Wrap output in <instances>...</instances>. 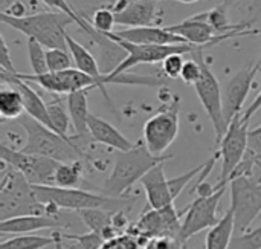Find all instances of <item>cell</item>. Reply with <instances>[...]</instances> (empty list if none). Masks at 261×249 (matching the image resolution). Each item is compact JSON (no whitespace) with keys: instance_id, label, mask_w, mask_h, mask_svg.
<instances>
[{"instance_id":"6da1fadb","label":"cell","mask_w":261,"mask_h":249,"mask_svg":"<svg viewBox=\"0 0 261 249\" xmlns=\"http://www.w3.org/2000/svg\"><path fill=\"white\" fill-rule=\"evenodd\" d=\"M168 159H171V155L156 156L150 153L142 141L135 144L132 150L118 152L112 173L102 185L104 194L112 197H127V193L136 182H141L153 167Z\"/></svg>"},{"instance_id":"7a4b0ae2","label":"cell","mask_w":261,"mask_h":249,"mask_svg":"<svg viewBox=\"0 0 261 249\" xmlns=\"http://www.w3.org/2000/svg\"><path fill=\"white\" fill-rule=\"evenodd\" d=\"M17 121L26 133V142L20 148L21 152L50 158L58 162L86 161V164L90 165L89 155L83 148H80L73 142V139L61 136L60 133L38 122L29 115L20 116Z\"/></svg>"},{"instance_id":"3957f363","label":"cell","mask_w":261,"mask_h":249,"mask_svg":"<svg viewBox=\"0 0 261 249\" xmlns=\"http://www.w3.org/2000/svg\"><path fill=\"white\" fill-rule=\"evenodd\" d=\"M32 188L40 204H54L61 210L73 213L89 208H104L127 213L135 202V197H112L83 188H60L55 185H32Z\"/></svg>"},{"instance_id":"277c9868","label":"cell","mask_w":261,"mask_h":249,"mask_svg":"<svg viewBox=\"0 0 261 249\" xmlns=\"http://www.w3.org/2000/svg\"><path fill=\"white\" fill-rule=\"evenodd\" d=\"M2 23L34 38L47 49H67V26L76 23L73 17L60 11L37 12L24 17H12L0 12Z\"/></svg>"},{"instance_id":"5b68a950","label":"cell","mask_w":261,"mask_h":249,"mask_svg":"<svg viewBox=\"0 0 261 249\" xmlns=\"http://www.w3.org/2000/svg\"><path fill=\"white\" fill-rule=\"evenodd\" d=\"M47 214L46 207L34 194L32 185L12 165L2 161L0 168V217L2 220L28 216Z\"/></svg>"},{"instance_id":"8992f818","label":"cell","mask_w":261,"mask_h":249,"mask_svg":"<svg viewBox=\"0 0 261 249\" xmlns=\"http://www.w3.org/2000/svg\"><path fill=\"white\" fill-rule=\"evenodd\" d=\"M203 46H197L191 54L193 57L200 63V78L199 81L194 84V90L197 93L199 101L202 103L213 127H214V133H216V144L219 147L222 138L225 136L226 130H228V124L225 121V115H223V101H222V89L219 84V80L216 78L214 72L211 70L210 64L205 61V55H203Z\"/></svg>"},{"instance_id":"52a82bcc","label":"cell","mask_w":261,"mask_h":249,"mask_svg":"<svg viewBox=\"0 0 261 249\" xmlns=\"http://www.w3.org/2000/svg\"><path fill=\"white\" fill-rule=\"evenodd\" d=\"M229 191L236 234H243L261 217V181L252 176L236 178L229 182Z\"/></svg>"},{"instance_id":"ba28073f","label":"cell","mask_w":261,"mask_h":249,"mask_svg":"<svg viewBox=\"0 0 261 249\" xmlns=\"http://www.w3.org/2000/svg\"><path fill=\"white\" fill-rule=\"evenodd\" d=\"M179 109L180 99L176 96L167 107L156 112L144 124L142 142L156 156H164L168 147L179 135Z\"/></svg>"},{"instance_id":"9c48e42d","label":"cell","mask_w":261,"mask_h":249,"mask_svg":"<svg viewBox=\"0 0 261 249\" xmlns=\"http://www.w3.org/2000/svg\"><path fill=\"white\" fill-rule=\"evenodd\" d=\"M228 187H220L216 191L197 196L184 211V220H182V230H180V240L185 243L196 234L211 230L216 227L222 217H219V205L222 197L225 196Z\"/></svg>"},{"instance_id":"30bf717a","label":"cell","mask_w":261,"mask_h":249,"mask_svg":"<svg viewBox=\"0 0 261 249\" xmlns=\"http://www.w3.org/2000/svg\"><path fill=\"white\" fill-rule=\"evenodd\" d=\"M248 133L249 122L245 121L242 115L236 116L228 126V130L219 144V155L222 158V173L216 184L217 188L229 185L232 173L245 159L248 152Z\"/></svg>"},{"instance_id":"8fae6325","label":"cell","mask_w":261,"mask_h":249,"mask_svg":"<svg viewBox=\"0 0 261 249\" xmlns=\"http://www.w3.org/2000/svg\"><path fill=\"white\" fill-rule=\"evenodd\" d=\"M182 214H179L174 208V205H168L161 210L150 208L141 217L130 225L127 230V234L133 236L141 248L153 239L159 236H173V237H180V230H182Z\"/></svg>"},{"instance_id":"7c38bea8","label":"cell","mask_w":261,"mask_h":249,"mask_svg":"<svg viewBox=\"0 0 261 249\" xmlns=\"http://www.w3.org/2000/svg\"><path fill=\"white\" fill-rule=\"evenodd\" d=\"M0 159L18 170L31 185H54L58 161L14 150L5 142L0 145Z\"/></svg>"},{"instance_id":"4fadbf2b","label":"cell","mask_w":261,"mask_h":249,"mask_svg":"<svg viewBox=\"0 0 261 249\" xmlns=\"http://www.w3.org/2000/svg\"><path fill=\"white\" fill-rule=\"evenodd\" d=\"M107 37L118 41L128 52L127 58L121 63V66L110 77H116L124 72H128L132 67L139 66V64L161 63L173 54H191L197 47L194 44H135V43L119 40L113 37L112 34H109Z\"/></svg>"},{"instance_id":"5bb4252c","label":"cell","mask_w":261,"mask_h":249,"mask_svg":"<svg viewBox=\"0 0 261 249\" xmlns=\"http://www.w3.org/2000/svg\"><path fill=\"white\" fill-rule=\"evenodd\" d=\"M260 69L261 63L248 64V66L242 67L225 84V87L222 90V101H223V115H225V121L228 126L231 124V121L236 116L243 115L245 101L251 92L252 83H254L257 73L260 72Z\"/></svg>"},{"instance_id":"9a60e30c","label":"cell","mask_w":261,"mask_h":249,"mask_svg":"<svg viewBox=\"0 0 261 249\" xmlns=\"http://www.w3.org/2000/svg\"><path fill=\"white\" fill-rule=\"evenodd\" d=\"M66 211V210H64ZM75 222H81L80 216L75 213H61L60 216H49V214H28L18 216L12 219H6L0 222V233L2 236L11 234H34L41 230L57 231L58 228H73Z\"/></svg>"},{"instance_id":"2e32d148","label":"cell","mask_w":261,"mask_h":249,"mask_svg":"<svg viewBox=\"0 0 261 249\" xmlns=\"http://www.w3.org/2000/svg\"><path fill=\"white\" fill-rule=\"evenodd\" d=\"M168 31L184 37L190 44H194V46H203V47H208V46H214L226 38H231V37H237L236 34H229V35H222L208 20H206V14L205 11L203 12H199L184 21H179L176 24H171V26H167Z\"/></svg>"},{"instance_id":"e0dca14e","label":"cell","mask_w":261,"mask_h":249,"mask_svg":"<svg viewBox=\"0 0 261 249\" xmlns=\"http://www.w3.org/2000/svg\"><path fill=\"white\" fill-rule=\"evenodd\" d=\"M113 37L135 43V44H190L184 37L168 31V28L156 26H142V28H125L121 31L112 32Z\"/></svg>"},{"instance_id":"ac0fdd59","label":"cell","mask_w":261,"mask_h":249,"mask_svg":"<svg viewBox=\"0 0 261 249\" xmlns=\"http://www.w3.org/2000/svg\"><path fill=\"white\" fill-rule=\"evenodd\" d=\"M164 164L165 162L158 164L141 179V185L145 191L147 202L150 208H154V210H161L168 205H173L176 201L171 193L168 178L165 176Z\"/></svg>"},{"instance_id":"d6986e66","label":"cell","mask_w":261,"mask_h":249,"mask_svg":"<svg viewBox=\"0 0 261 249\" xmlns=\"http://www.w3.org/2000/svg\"><path fill=\"white\" fill-rule=\"evenodd\" d=\"M87 93H89V90H78V92L67 95V98H66L69 115L72 119V130H73L72 139L80 148H83V144L86 142V139L92 141L90 133H89L90 112H89Z\"/></svg>"},{"instance_id":"ffe728a7","label":"cell","mask_w":261,"mask_h":249,"mask_svg":"<svg viewBox=\"0 0 261 249\" xmlns=\"http://www.w3.org/2000/svg\"><path fill=\"white\" fill-rule=\"evenodd\" d=\"M158 3L159 0H138L127 5L122 11L115 12L116 24L127 28L156 26L159 21Z\"/></svg>"},{"instance_id":"44dd1931","label":"cell","mask_w":261,"mask_h":249,"mask_svg":"<svg viewBox=\"0 0 261 249\" xmlns=\"http://www.w3.org/2000/svg\"><path fill=\"white\" fill-rule=\"evenodd\" d=\"M89 133L93 142L107 145L116 152H127L135 147V144L125 138L113 124L92 113L89 116Z\"/></svg>"},{"instance_id":"7402d4cb","label":"cell","mask_w":261,"mask_h":249,"mask_svg":"<svg viewBox=\"0 0 261 249\" xmlns=\"http://www.w3.org/2000/svg\"><path fill=\"white\" fill-rule=\"evenodd\" d=\"M99 49V57H98V63H99V69L102 72V75H112L119 66L121 63L127 58L128 52L113 38L96 32L95 35L90 37Z\"/></svg>"},{"instance_id":"603a6c76","label":"cell","mask_w":261,"mask_h":249,"mask_svg":"<svg viewBox=\"0 0 261 249\" xmlns=\"http://www.w3.org/2000/svg\"><path fill=\"white\" fill-rule=\"evenodd\" d=\"M234 234H236L234 214L231 210H228L220 219V222L211 230H208L205 249H229Z\"/></svg>"},{"instance_id":"cb8c5ba5","label":"cell","mask_w":261,"mask_h":249,"mask_svg":"<svg viewBox=\"0 0 261 249\" xmlns=\"http://www.w3.org/2000/svg\"><path fill=\"white\" fill-rule=\"evenodd\" d=\"M24 103L21 93L9 84H3L0 90V116L3 121L6 119H18L23 116Z\"/></svg>"},{"instance_id":"d4e9b609","label":"cell","mask_w":261,"mask_h":249,"mask_svg":"<svg viewBox=\"0 0 261 249\" xmlns=\"http://www.w3.org/2000/svg\"><path fill=\"white\" fill-rule=\"evenodd\" d=\"M84 161L60 162L55 171L54 185L60 188H80L84 176Z\"/></svg>"},{"instance_id":"484cf974","label":"cell","mask_w":261,"mask_h":249,"mask_svg":"<svg viewBox=\"0 0 261 249\" xmlns=\"http://www.w3.org/2000/svg\"><path fill=\"white\" fill-rule=\"evenodd\" d=\"M113 213L112 210L104 208H89L81 210L76 214L80 216L81 222L89 228V231L98 233L99 236L110 227H113Z\"/></svg>"},{"instance_id":"4316f807","label":"cell","mask_w":261,"mask_h":249,"mask_svg":"<svg viewBox=\"0 0 261 249\" xmlns=\"http://www.w3.org/2000/svg\"><path fill=\"white\" fill-rule=\"evenodd\" d=\"M47 112H49L54 130L67 139H72V135H70L72 119L69 115L67 104L64 106V103L60 98H55L47 103Z\"/></svg>"},{"instance_id":"83f0119b","label":"cell","mask_w":261,"mask_h":249,"mask_svg":"<svg viewBox=\"0 0 261 249\" xmlns=\"http://www.w3.org/2000/svg\"><path fill=\"white\" fill-rule=\"evenodd\" d=\"M54 245L52 234L49 237L37 234H17L11 239L3 237L0 249H44Z\"/></svg>"},{"instance_id":"f1b7e54d","label":"cell","mask_w":261,"mask_h":249,"mask_svg":"<svg viewBox=\"0 0 261 249\" xmlns=\"http://www.w3.org/2000/svg\"><path fill=\"white\" fill-rule=\"evenodd\" d=\"M40 2H43L47 8H50V9H54V11L66 12V14H69L70 17H73L75 21H76V24H78L89 37H92V35L96 34V31L93 29V26L90 24V21L87 20V17H84L83 14L76 12V11L67 3V0H40Z\"/></svg>"},{"instance_id":"f546056e","label":"cell","mask_w":261,"mask_h":249,"mask_svg":"<svg viewBox=\"0 0 261 249\" xmlns=\"http://www.w3.org/2000/svg\"><path fill=\"white\" fill-rule=\"evenodd\" d=\"M28 55L29 64L34 75H43L49 72L47 60H46V49L41 43L34 38H28Z\"/></svg>"},{"instance_id":"4dcf8cb0","label":"cell","mask_w":261,"mask_h":249,"mask_svg":"<svg viewBox=\"0 0 261 249\" xmlns=\"http://www.w3.org/2000/svg\"><path fill=\"white\" fill-rule=\"evenodd\" d=\"M90 24L99 34H104V35L112 34L113 32V26L116 24V15H115V11L112 9V5L98 8L93 12Z\"/></svg>"},{"instance_id":"1f68e13d","label":"cell","mask_w":261,"mask_h":249,"mask_svg":"<svg viewBox=\"0 0 261 249\" xmlns=\"http://www.w3.org/2000/svg\"><path fill=\"white\" fill-rule=\"evenodd\" d=\"M46 60L49 72H63L73 66V58L69 49H46Z\"/></svg>"},{"instance_id":"d6a6232c","label":"cell","mask_w":261,"mask_h":249,"mask_svg":"<svg viewBox=\"0 0 261 249\" xmlns=\"http://www.w3.org/2000/svg\"><path fill=\"white\" fill-rule=\"evenodd\" d=\"M229 249H261V227L243 234H236Z\"/></svg>"},{"instance_id":"836d02e7","label":"cell","mask_w":261,"mask_h":249,"mask_svg":"<svg viewBox=\"0 0 261 249\" xmlns=\"http://www.w3.org/2000/svg\"><path fill=\"white\" fill-rule=\"evenodd\" d=\"M69 239H73L81 249H99L102 243L106 242L98 233L89 231V233H81V234H64Z\"/></svg>"},{"instance_id":"e575fe53","label":"cell","mask_w":261,"mask_h":249,"mask_svg":"<svg viewBox=\"0 0 261 249\" xmlns=\"http://www.w3.org/2000/svg\"><path fill=\"white\" fill-rule=\"evenodd\" d=\"M184 54H173L170 57H167L164 61H162V69H164V73L171 78V80H177L180 78V73H182V69L185 66V61H184Z\"/></svg>"},{"instance_id":"d590c367","label":"cell","mask_w":261,"mask_h":249,"mask_svg":"<svg viewBox=\"0 0 261 249\" xmlns=\"http://www.w3.org/2000/svg\"><path fill=\"white\" fill-rule=\"evenodd\" d=\"M184 242L180 237H173V236H159L150 239L142 249H182Z\"/></svg>"},{"instance_id":"8d00e7d4","label":"cell","mask_w":261,"mask_h":249,"mask_svg":"<svg viewBox=\"0 0 261 249\" xmlns=\"http://www.w3.org/2000/svg\"><path fill=\"white\" fill-rule=\"evenodd\" d=\"M99 249H142V248H141V245L138 243V240H136L133 236H130V234L124 233V234H121V236H118V237H115V239H110V240L104 242V243H102V246H101Z\"/></svg>"},{"instance_id":"74e56055","label":"cell","mask_w":261,"mask_h":249,"mask_svg":"<svg viewBox=\"0 0 261 249\" xmlns=\"http://www.w3.org/2000/svg\"><path fill=\"white\" fill-rule=\"evenodd\" d=\"M200 73H202V69H200V63L193 57V60H188L185 61V66L182 69V73H180V80L187 84H196L200 78Z\"/></svg>"},{"instance_id":"f35d334b","label":"cell","mask_w":261,"mask_h":249,"mask_svg":"<svg viewBox=\"0 0 261 249\" xmlns=\"http://www.w3.org/2000/svg\"><path fill=\"white\" fill-rule=\"evenodd\" d=\"M248 152L261 159V124L255 129H249L248 133Z\"/></svg>"},{"instance_id":"ab89813d","label":"cell","mask_w":261,"mask_h":249,"mask_svg":"<svg viewBox=\"0 0 261 249\" xmlns=\"http://www.w3.org/2000/svg\"><path fill=\"white\" fill-rule=\"evenodd\" d=\"M0 69L6 70L9 73H18L17 69L12 64V60H11V55H9V47L6 44V40H5L3 35L0 37Z\"/></svg>"},{"instance_id":"60d3db41","label":"cell","mask_w":261,"mask_h":249,"mask_svg":"<svg viewBox=\"0 0 261 249\" xmlns=\"http://www.w3.org/2000/svg\"><path fill=\"white\" fill-rule=\"evenodd\" d=\"M260 109H261V90H260V93L255 96V99L249 104V107L243 112V115H242V116H243V119L249 122V119L254 116V113H257V110H260Z\"/></svg>"},{"instance_id":"b9f144b4","label":"cell","mask_w":261,"mask_h":249,"mask_svg":"<svg viewBox=\"0 0 261 249\" xmlns=\"http://www.w3.org/2000/svg\"><path fill=\"white\" fill-rule=\"evenodd\" d=\"M249 12H251V20H249V24H252L254 21H260L261 20V0H252Z\"/></svg>"},{"instance_id":"7bdbcfd3","label":"cell","mask_w":261,"mask_h":249,"mask_svg":"<svg viewBox=\"0 0 261 249\" xmlns=\"http://www.w3.org/2000/svg\"><path fill=\"white\" fill-rule=\"evenodd\" d=\"M133 2H138V0H116V2L112 3V9H113L115 12H119V11H122L127 5H130V3H133Z\"/></svg>"},{"instance_id":"ee69618b","label":"cell","mask_w":261,"mask_h":249,"mask_svg":"<svg viewBox=\"0 0 261 249\" xmlns=\"http://www.w3.org/2000/svg\"><path fill=\"white\" fill-rule=\"evenodd\" d=\"M15 2H20V0H0V6H2V11H5V9H8L12 3H15Z\"/></svg>"},{"instance_id":"f6af8a7d","label":"cell","mask_w":261,"mask_h":249,"mask_svg":"<svg viewBox=\"0 0 261 249\" xmlns=\"http://www.w3.org/2000/svg\"><path fill=\"white\" fill-rule=\"evenodd\" d=\"M159 2H164V0H159ZM171 2H179V3H187V5H190V3H196V2H202V0H171Z\"/></svg>"}]
</instances>
